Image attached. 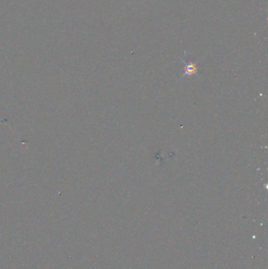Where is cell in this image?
Masks as SVG:
<instances>
[{
  "mask_svg": "<svg viewBox=\"0 0 268 269\" xmlns=\"http://www.w3.org/2000/svg\"><path fill=\"white\" fill-rule=\"evenodd\" d=\"M182 61L185 64V66H184V73L182 76V78H184L186 76H194V75L198 76V67L197 63L192 62H187L184 60Z\"/></svg>",
  "mask_w": 268,
  "mask_h": 269,
  "instance_id": "cell-1",
  "label": "cell"
}]
</instances>
